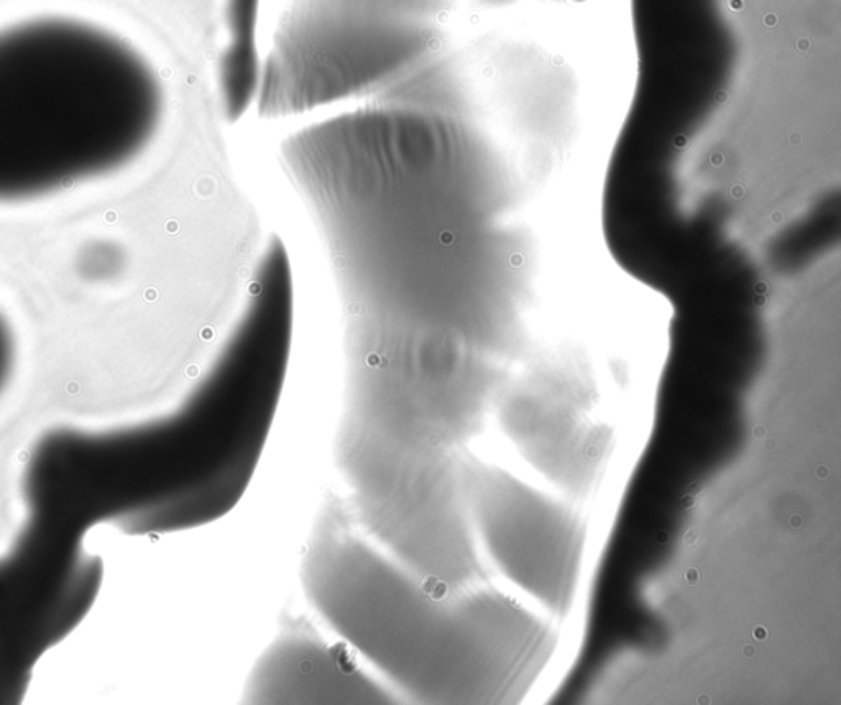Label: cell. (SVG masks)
I'll return each instance as SVG.
<instances>
[{
	"label": "cell",
	"instance_id": "6da1fadb",
	"mask_svg": "<svg viewBox=\"0 0 841 705\" xmlns=\"http://www.w3.org/2000/svg\"><path fill=\"white\" fill-rule=\"evenodd\" d=\"M344 319L337 467L391 498L454 487L510 305L508 176L470 116L373 101L288 135Z\"/></svg>",
	"mask_w": 841,
	"mask_h": 705
},
{
	"label": "cell",
	"instance_id": "7a4b0ae2",
	"mask_svg": "<svg viewBox=\"0 0 841 705\" xmlns=\"http://www.w3.org/2000/svg\"><path fill=\"white\" fill-rule=\"evenodd\" d=\"M163 91L101 28L40 19L0 32V203L42 198L129 165L160 127Z\"/></svg>",
	"mask_w": 841,
	"mask_h": 705
},
{
	"label": "cell",
	"instance_id": "3957f363",
	"mask_svg": "<svg viewBox=\"0 0 841 705\" xmlns=\"http://www.w3.org/2000/svg\"><path fill=\"white\" fill-rule=\"evenodd\" d=\"M301 582L327 625L411 702L457 704L492 691L488 605L426 584L368 538L339 495L309 533Z\"/></svg>",
	"mask_w": 841,
	"mask_h": 705
},
{
	"label": "cell",
	"instance_id": "277c9868",
	"mask_svg": "<svg viewBox=\"0 0 841 705\" xmlns=\"http://www.w3.org/2000/svg\"><path fill=\"white\" fill-rule=\"evenodd\" d=\"M454 0H288L262 58L267 119L385 93L447 50Z\"/></svg>",
	"mask_w": 841,
	"mask_h": 705
},
{
	"label": "cell",
	"instance_id": "5b68a950",
	"mask_svg": "<svg viewBox=\"0 0 841 705\" xmlns=\"http://www.w3.org/2000/svg\"><path fill=\"white\" fill-rule=\"evenodd\" d=\"M396 697L308 628L281 633L250 671L249 704H390Z\"/></svg>",
	"mask_w": 841,
	"mask_h": 705
},
{
	"label": "cell",
	"instance_id": "8992f818",
	"mask_svg": "<svg viewBox=\"0 0 841 705\" xmlns=\"http://www.w3.org/2000/svg\"><path fill=\"white\" fill-rule=\"evenodd\" d=\"M258 19L260 0H226V42L217 66V79L224 114L230 122L239 120L257 101L262 73Z\"/></svg>",
	"mask_w": 841,
	"mask_h": 705
},
{
	"label": "cell",
	"instance_id": "52a82bcc",
	"mask_svg": "<svg viewBox=\"0 0 841 705\" xmlns=\"http://www.w3.org/2000/svg\"><path fill=\"white\" fill-rule=\"evenodd\" d=\"M10 362H12V336H10L9 326L0 314V387L9 374Z\"/></svg>",
	"mask_w": 841,
	"mask_h": 705
}]
</instances>
